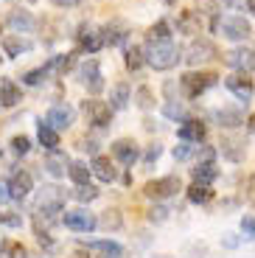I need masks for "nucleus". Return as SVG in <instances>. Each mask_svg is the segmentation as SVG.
<instances>
[{"label": "nucleus", "instance_id": "1", "mask_svg": "<svg viewBox=\"0 0 255 258\" xmlns=\"http://www.w3.org/2000/svg\"><path fill=\"white\" fill-rule=\"evenodd\" d=\"M65 211V191H59L56 185H42L37 194V202H34V219H42L45 225L62 219L59 213Z\"/></svg>", "mask_w": 255, "mask_h": 258}, {"label": "nucleus", "instance_id": "2", "mask_svg": "<svg viewBox=\"0 0 255 258\" xmlns=\"http://www.w3.org/2000/svg\"><path fill=\"white\" fill-rule=\"evenodd\" d=\"M179 59H182V51L174 45L171 39L146 42V64H152L154 71H171Z\"/></svg>", "mask_w": 255, "mask_h": 258}, {"label": "nucleus", "instance_id": "3", "mask_svg": "<svg viewBox=\"0 0 255 258\" xmlns=\"http://www.w3.org/2000/svg\"><path fill=\"white\" fill-rule=\"evenodd\" d=\"M182 59L191 68H199V64H208L213 62V59H219V48L213 45L211 39H205V37H194L188 45H185L182 51Z\"/></svg>", "mask_w": 255, "mask_h": 258}, {"label": "nucleus", "instance_id": "4", "mask_svg": "<svg viewBox=\"0 0 255 258\" xmlns=\"http://www.w3.org/2000/svg\"><path fill=\"white\" fill-rule=\"evenodd\" d=\"M219 82V76L216 73H182V76H179V90H182V96L185 98H199L202 96L205 90H211L213 84Z\"/></svg>", "mask_w": 255, "mask_h": 258}, {"label": "nucleus", "instance_id": "5", "mask_svg": "<svg viewBox=\"0 0 255 258\" xmlns=\"http://www.w3.org/2000/svg\"><path fill=\"white\" fill-rule=\"evenodd\" d=\"M182 191V180L174 174L168 177H160V180H149L146 185H143V194H146L149 200L160 202V200H168V197H174V194Z\"/></svg>", "mask_w": 255, "mask_h": 258}, {"label": "nucleus", "instance_id": "6", "mask_svg": "<svg viewBox=\"0 0 255 258\" xmlns=\"http://www.w3.org/2000/svg\"><path fill=\"white\" fill-rule=\"evenodd\" d=\"M216 28L222 31V37L233 39V42H244V39L249 37V23L244 17H238V14H224V17L216 20Z\"/></svg>", "mask_w": 255, "mask_h": 258}, {"label": "nucleus", "instance_id": "7", "mask_svg": "<svg viewBox=\"0 0 255 258\" xmlns=\"http://www.w3.org/2000/svg\"><path fill=\"white\" fill-rule=\"evenodd\" d=\"M82 112L84 118H87L90 126H109V121H112V107H109L107 101H101V98H90V101H82Z\"/></svg>", "mask_w": 255, "mask_h": 258}, {"label": "nucleus", "instance_id": "8", "mask_svg": "<svg viewBox=\"0 0 255 258\" xmlns=\"http://www.w3.org/2000/svg\"><path fill=\"white\" fill-rule=\"evenodd\" d=\"M62 225L73 233H93L98 227V219H96V213L84 211V208H76V211L62 213Z\"/></svg>", "mask_w": 255, "mask_h": 258}, {"label": "nucleus", "instance_id": "9", "mask_svg": "<svg viewBox=\"0 0 255 258\" xmlns=\"http://www.w3.org/2000/svg\"><path fill=\"white\" fill-rule=\"evenodd\" d=\"M79 82L87 87L90 96H98V93L104 90V73H101L98 59H87V62H82V68H79Z\"/></svg>", "mask_w": 255, "mask_h": 258}, {"label": "nucleus", "instance_id": "10", "mask_svg": "<svg viewBox=\"0 0 255 258\" xmlns=\"http://www.w3.org/2000/svg\"><path fill=\"white\" fill-rule=\"evenodd\" d=\"M222 56H224V64H227V68H233L236 73L255 71V48L241 45V48H233V51L222 53Z\"/></svg>", "mask_w": 255, "mask_h": 258}, {"label": "nucleus", "instance_id": "11", "mask_svg": "<svg viewBox=\"0 0 255 258\" xmlns=\"http://www.w3.org/2000/svg\"><path fill=\"white\" fill-rule=\"evenodd\" d=\"M76 121V110H73L68 101H59L53 104L51 110H48V115H45V123L48 126H53L56 132H62V129H68L71 123Z\"/></svg>", "mask_w": 255, "mask_h": 258}, {"label": "nucleus", "instance_id": "12", "mask_svg": "<svg viewBox=\"0 0 255 258\" xmlns=\"http://www.w3.org/2000/svg\"><path fill=\"white\" fill-rule=\"evenodd\" d=\"M76 45L79 51H87V53H96L104 48V34L101 28L90 26V23H84V26H79V34H76Z\"/></svg>", "mask_w": 255, "mask_h": 258}, {"label": "nucleus", "instance_id": "13", "mask_svg": "<svg viewBox=\"0 0 255 258\" xmlns=\"http://www.w3.org/2000/svg\"><path fill=\"white\" fill-rule=\"evenodd\" d=\"M224 87L244 104H247L249 98H252V93H255V84H252V79H249L247 73H230V76L224 79Z\"/></svg>", "mask_w": 255, "mask_h": 258}, {"label": "nucleus", "instance_id": "14", "mask_svg": "<svg viewBox=\"0 0 255 258\" xmlns=\"http://www.w3.org/2000/svg\"><path fill=\"white\" fill-rule=\"evenodd\" d=\"M112 157L121 163V166H132V163H138V157H141L138 143H135L132 138H118V141L112 143Z\"/></svg>", "mask_w": 255, "mask_h": 258}, {"label": "nucleus", "instance_id": "15", "mask_svg": "<svg viewBox=\"0 0 255 258\" xmlns=\"http://www.w3.org/2000/svg\"><path fill=\"white\" fill-rule=\"evenodd\" d=\"M6 26L12 28L14 34H31L34 28H37V20H34L31 12H26V9H12L6 17Z\"/></svg>", "mask_w": 255, "mask_h": 258}, {"label": "nucleus", "instance_id": "16", "mask_svg": "<svg viewBox=\"0 0 255 258\" xmlns=\"http://www.w3.org/2000/svg\"><path fill=\"white\" fill-rule=\"evenodd\" d=\"M34 188V177L28 174V171H14L12 180H9V194H12V200H26L28 194H31Z\"/></svg>", "mask_w": 255, "mask_h": 258}, {"label": "nucleus", "instance_id": "17", "mask_svg": "<svg viewBox=\"0 0 255 258\" xmlns=\"http://www.w3.org/2000/svg\"><path fill=\"white\" fill-rule=\"evenodd\" d=\"M177 135H179V141H185V143H199L208 135V126H205L199 118H188V121H182V126L177 129Z\"/></svg>", "mask_w": 255, "mask_h": 258}, {"label": "nucleus", "instance_id": "18", "mask_svg": "<svg viewBox=\"0 0 255 258\" xmlns=\"http://www.w3.org/2000/svg\"><path fill=\"white\" fill-rule=\"evenodd\" d=\"M104 34V45H123L129 37V23H123V20H112V23H107V26L101 28Z\"/></svg>", "mask_w": 255, "mask_h": 258}, {"label": "nucleus", "instance_id": "19", "mask_svg": "<svg viewBox=\"0 0 255 258\" xmlns=\"http://www.w3.org/2000/svg\"><path fill=\"white\" fill-rule=\"evenodd\" d=\"M219 152H222V157H227L230 163H241L244 155H247L244 143L238 141V138H230V135H224L222 141H219Z\"/></svg>", "mask_w": 255, "mask_h": 258}, {"label": "nucleus", "instance_id": "20", "mask_svg": "<svg viewBox=\"0 0 255 258\" xmlns=\"http://www.w3.org/2000/svg\"><path fill=\"white\" fill-rule=\"evenodd\" d=\"M90 168H93V174H96L101 182H115V177H118V168H115V163L109 160V157H104V155H96V157H93Z\"/></svg>", "mask_w": 255, "mask_h": 258}, {"label": "nucleus", "instance_id": "21", "mask_svg": "<svg viewBox=\"0 0 255 258\" xmlns=\"http://www.w3.org/2000/svg\"><path fill=\"white\" fill-rule=\"evenodd\" d=\"M45 171H48V174L51 177H65V171H71V160H68V157L62 155V152H48V157H45Z\"/></svg>", "mask_w": 255, "mask_h": 258}, {"label": "nucleus", "instance_id": "22", "mask_svg": "<svg viewBox=\"0 0 255 258\" xmlns=\"http://www.w3.org/2000/svg\"><path fill=\"white\" fill-rule=\"evenodd\" d=\"M213 121L224 129H236L244 123V112L241 110H233V107H222V110H213Z\"/></svg>", "mask_w": 255, "mask_h": 258}, {"label": "nucleus", "instance_id": "23", "mask_svg": "<svg viewBox=\"0 0 255 258\" xmlns=\"http://www.w3.org/2000/svg\"><path fill=\"white\" fill-rule=\"evenodd\" d=\"M73 62H76V53H59V56L48 59L42 68L48 71V76H62V73H68L73 68Z\"/></svg>", "mask_w": 255, "mask_h": 258}, {"label": "nucleus", "instance_id": "24", "mask_svg": "<svg viewBox=\"0 0 255 258\" xmlns=\"http://www.w3.org/2000/svg\"><path fill=\"white\" fill-rule=\"evenodd\" d=\"M23 101V93L12 79H0V107H17Z\"/></svg>", "mask_w": 255, "mask_h": 258}, {"label": "nucleus", "instance_id": "25", "mask_svg": "<svg viewBox=\"0 0 255 258\" xmlns=\"http://www.w3.org/2000/svg\"><path fill=\"white\" fill-rule=\"evenodd\" d=\"M84 250H93V252H101L104 258H123V247L118 241H109V239H98V241H87Z\"/></svg>", "mask_w": 255, "mask_h": 258}, {"label": "nucleus", "instance_id": "26", "mask_svg": "<svg viewBox=\"0 0 255 258\" xmlns=\"http://www.w3.org/2000/svg\"><path fill=\"white\" fill-rule=\"evenodd\" d=\"M132 101V87H129L126 82H118L109 90V107L112 110H126V104Z\"/></svg>", "mask_w": 255, "mask_h": 258}, {"label": "nucleus", "instance_id": "27", "mask_svg": "<svg viewBox=\"0 0 255 258\" xmlns=\"http://www.w3.org/2000/svg\"><path fill=\"white\" fill-rule=\"evenodd\" d=\"M34 48V42H28V39H23L20 34H9V37H3V51H6V56H20V53H28Z\"/></svg>", "mask_w": 255, "mask_h": 258}, {"label": "nucleus", "instance_id": "28", "mask_svg": "<svg viewBox=\"0 0 255 258\" xmlns=\"http://www.w3.org/2000/svg\"><path fill=\"white\" fill-rule=\"evenodd\" d=\"M177 28L182 34H199V28H202V17H199V12H191V9L179 12L177 14Z\"/></svg>", "mask_w": 255, "mask_h": 258}, {"label": "nucleus", "instance_id": "29", "mask_svg": "<svg viewBox=\"0 0 255 258\" xmlns=\"http://www.w3.org/2000/svg\"><path fill=\"white\" fill-rule=\"evenodd\" d=\"M37 138H39V143H42L48 152H56L59 149V132L53 126H48L45 121H39V126H37Z\"/></svg>", "mask_w": 255, "mask_h": 258}, {"label": "nucleus", "instance_id": "30", "mask_svg": "<svg viewBox=\"0 0 255 258\" xmlns=\"http://www.w3.org/2000/svg\"><path fill=\"white\" fill-rule=\"evenodd\" d=\"M123 62H126L129 71H141L143 64H146V48H141V45H129L126 51H123Z\"/></svg>", "mask_w": 255, "mask_h": 258}, {"label": "nucleus", "instance_id": "31", "mask_svg": "<svg viewBox=\"0 0 255 258\" xmlns=\"http://www.w3.org/2000/svg\"><path fill=\"white\" fill-rule=\"evenodd\" d=\"M191 174H194V182L211 185V182L219 177V171H216V166H213V163H197V168H194Z\"/></svg>", "mask_w": 255, "mask_h": 258}, {"label": "nucleus", "instance_id": "32", "mask_svg": "<svg viewBox=\"0 0 255 258\" xmlns=\"http://www.w3.org/2000/svg\"><path fill=\"white\" fill-rule=\"evenodd\" d=\"M0 258H28V250L14 239H3L0 241Z\"/></svg>", "mask_w": 255, "mask_h": 258}, {"label": "nucleus", "instance_id": "33", "mask_svg": "<svg viewBox=\"0 0 255 258\" xmlns=\"http://www.w3.org/2000/svg\"><path fill=\"white\" fill-rule=\"evenodd\" d=\"M71 180L76 182V185H90V174H93V168L87 166V163H82V160H76V163H71Z\"/></svg>", "mask_w": 255, "mask_h": 258}, {"label": "nucleus", "instance_id": "34", "mask_svg": "<svg viewBox=\"0 0 255 258\" xmlns=\"http://www.w3.org/2000/svg\"><path fill=\"white\" fill-rule=\"evenodd\" d=\"M188 200L194 202V205H205V202L213 200V191L211 185H202V182H194L191 188H188Z\"/></svg>", "mask_w": 255, "mask_h": 258}, {"label": "nucleus", "instance_id": "35", "mask_svg": "<svg viewBox=\"0 0 255 258\" xmlns=\"http://www.w3.org/2000/svg\"><path fill=\"white\" fill-rule=\"evenodd\" d=\"M160 39H171V26H168V20H157V23L146 31V42H160Z\"/></svg>", "mask_w": 255, "mask_h": 258}, {"label": "nucleus", "instance_id": "36", "mask_svg": "<svg viewBox=\"0 0 255 258\" xmlns=\"http://www.w3.org/2000/svg\"><path fill=\"white\" fill-rule=\"evenodd\" d=\"M98 225H101L104 230H118V227L123 225V219H121V213L115 211V208H109V211H104V216L98 219Z\"/></svg>", "mask_w": 255, "mask_h": 258}, {"label": "nucleus", "instance_id": "37", "mask_svg": "<svg viewBox=\"0 0 255 258\" xmlns=\"http://www.w3.org/2000/svg\"><path fill=\"white\" fill-rule=\"evenodd\" d=\"M163 115L171 118V121H188V112H185V107L179 101H166V107H163Z\"/></svg>", "mask_w": 255, "mask_h": 258}, {"label": "nucleus", "instance_id": "38", "mask_svg": "<svg viewBox=\"0 0 255 258\" xmlns=\"http://www.w3.org/2000/svg\"><path fill=\"white\" fill-rule=\"evenodd\" d=\"M98 188L96 185H76V191H73V200H79V202H93V200H98Z\"/></svg>", "mask_w": 255, "mask_h": 258}, {"label": "nucleus", "instance_id": "39", "mask_svg": "<svg viewBox=\"0 0 255 258\" xmlns=\"http://www.w3.org/2000/svg\"><path fill=\"white\" fill-rule=\"evenodd\" d=\"M135 104H138L141 110H149V107H152V104H154V96H152V90H149L146 84H143V87H138V90H135Z\"/></svg>", "mask_w": 255, "mask_h": 258}, {"label": "nucleus", "instance_id": "40", "mask_svg": "<svg viewBox=\"0 0 255 258\" xmlns=\"http://www.w3.org/2000/svg\"><path fill=\"white\" fill-rule=\"evenodd\" d=\"M45 79H48V71H45V68H34V71L23 73V82L26 84H42Z\"/></svg>", "mask_w": 255, "mask_h": 258}, {"label": "nucleus", "instance_id": "41", "mask_svg": "<svg viewBox=\"0 0 255 258\" xmlns=\"http://www.w3.org/2000/svg\"><path fill=\"white\" fill-rule=\"evenodd\" d=\"M28 149H31V141H28L26 135L12 138V152H14V155H28Z\"/></svg>", "mask_w": 255, "mask_h": 258}, {"label": "nucleus", "instance_id": "42", "mask_svg": "<svg viewBox=\"0 0 255 258\" xmlns=\"http://www.w3.org/2000/svg\"><path fill=\"white\" fill-rule=\"evenodd\" d=\"M168 208H163V205H157V208H152V211H149V222H154V225H160V222H166L168 219Z\"/></svg>", "mask_w": 255, "mask_h": 258}, {"label": "nucleus", "instance_id": "43", "mask_svg": "<svg viewBox=\"0 0 255 258\" xmlns=\"http://www.w3.org/2000/svg\"><path fill=\"white\" fill-rule=\"evenodd\" d=\"M191 152H194V146L182 141V146L174 149V160H188V157H191Z\"/></svg>", "mask_w": 255, "mask_h": 258}, {"label": "nucleus", "instance_id": "44", "mask_svg": "<svg viewBox=\"0 0 255 258\" xmlns=\"http://www.w3.org/2000/svg\"><path fill=\"white\" fill-rule=\"evenodd\" d=\"M216 155H219V152L213 146H202V149H199V163H213V160H216Z\"/></svg>", "mask_w": 255, "mask_h": 258}, {"label": "nucleus", "instance_id": "45", "mask_svg": "<svg viewBox=\"0 0 255 258\" xmlns=\"http://www.w3.org/2000/svg\"><path fill=\"white\" fill-rule=\"evenodd\" d=\"M160 155H163V146H160V143H152V146H149V152H146V157H143V160H146V166H152Z\"/></svg>", "mask_w": 255, "mask_h": 258}, {"label": "nucleus", "instance_id": "46", "mask_svg": "<svg viewBox=\"0 0 255 258\" xmlns=\"http://www.w3.org/2000/svg\"><path fill=\"white\" fill-rule=\"evenodd\" d=\"M0 222L9 225V227H20V225H23V219H20L17 213H0Z\"/></svg>", "mask_w": 255, "mask_h": 258}, {"label": "nucleus", "instance_id": "47", "mask_svg": "<svg viewBox=\"0 0 255 258\" xmlns=\"http://www.w3.org/2000/svg\"><path fill=\"white\" fill-rule=\"evenodd\" d=\"M241 230L252 239V236H255V216H244V219H241Z\"/></svg>", "mask_w": 255, "mask_h": 258}, {"label": "nucleus", "instance_id": "48", "mask_svg": "<svg viewBox=\"0 0 255 258\" xmlns=\"http://www.w3.org/2000/svg\"><path fill=\"white\" fill-rule=\"evenodd\" d=\"M79 149H84V152H90V155L96 157V149H98V143H96V141H79Z\"/></svg>", "mask_w": 255, "mask_h": 258}, {"label": "nucleus", "instance_id": "49", "mask_svg": "<svg viewBox=\"0 0 255 258\" xmlns=\"http://www.w3.org/2000/svg\"><path fill=\"white\" fill-rule=\"evenodd\" d=\"M51 3H53L56 9H73V6H79L82 0H51Z\"/></svg>", "mask_w": 255, "mask_h": 258}, {"label": "nucleus", "instance_id": "50", "mask_svg": "<svg viewBox=\"0 0 255 258\" xmlns=\"http://www.w3.org/2000/svg\"><path fill=\"white\" fill-rule=\"evenodd\" d=\"M9 197H12V194H9V182H3V180H0V202H6Z\"/></svg>", "mask_w": 255, "mask_h": 258}, {"label": "nucleus", "instance_id": "51", "mask_svg": "<svg viewBox=\"0 0 255 258\" xmlns=\"http://www.w3.org/2000/svg\"><path fill=\"white\" fill-rule=\"evenodd\" d=\"M68 258H87V250H76V252H71Z\"/></svg>", "mask_w": 255, "mask_h": 258}, {"label": "nucleus", "instance_id": "52", "mask_svg": "<svg viewBox=\"0 0 255 258\" xmlns=\"http://www.w3.org/2000/svg\"><path fill=\"white\" fill-rule=\"evenodd\" d=\"M247 3V9H249V14H255V0H244Z\"/></svg>", "mask_w": 255, "mask_h": 258}, {"label": "nucleus", "instance_id": "53", "mask_svg": "<svg viewBox=\"0 0 255 258\" xmlns=\"http://www.w3.org/2000/svg\"><path fill=\"white\" fill-rule=\"evenodd\" d=\"M247 126H249V129H255V112H252V115H249V121H247Z\"/></svg>", "mask_w": 255, "mask_h": 258}, {"label": "nucleus", "instance_id": "54", "mask_svg": "<svg viewBox=\"0 0 255 258\" xmlns=\"http://www.w3.org/2000/svg\"><path fill=\"white\" fill-rule=\"evenodd\" d=\"M160 3H166V6H174V3H177V0H160Z\"/></svg>", "mask_w": 255, "mask_h": 258}, {"label": "nucleus", "instance_id": "55", "mask_svg": "<svg viewBox=\"0 0 255 258\" xmlns=\"http://www.w3.org/2000/svg\"><path fill=\"white\" fill-rule=\"evenodd\" d=\"M224 3H236V0H224Z\"/></svg>", "mask_w": 255, "mask_h": 258}, {"label": "nucleus", "instance_id": "56", "mask_svg": "<svg viewBox=\"0 0 255 258\" xmlns=\"http://www.w3.org/2000/svg\"><path fill=\"white\" fill-rule=\"evenodd\" d=\"M0 28H3V26H0Z\"/></svg>", "mask_w": 255, "mask_h": 258}, {"label": "nucleus", "instance_id": "57", "mask_svg": "<svg viewBox=\"0 0 255 258\" xmlns=\"http://www.w3.org/2000/svg\"><path fill=\"white\" fill-rule=\"evenodd\" d=\"M31 3H34V0H31Z\"/></svg>", "mask_w": 255, "mask_h": 258}]
</instances>
